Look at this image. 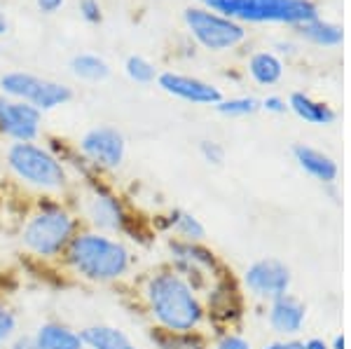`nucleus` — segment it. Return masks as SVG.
I'll list each match as a JSON object with an SVG mask.
<instances>
[{
	"label": "nucleus",
	"instance_id": "nucleus-1",
	"mask_svg": "<svg viewBox=\"0 0 351 349\" xmlns=\"http://www.w3.org/2000/svg\"><path fill=\"white\" fill-rule=\"evenodd\" d=\"M134 286L152 328L169 333H192L206 322L202 293L169 263L152 267L136 279Z\"/></svg>",
	"mask_w": 351,
	"mask_h": 349
},
{
	"label": "nucleus",
	"instance_id": "nucleus-2",
	"mask_svg": "<svg viewBox=\"0 0 351 349\" xmlns=\"http://www.w3.org/2000/svg\"><path fill=\"white\" fill-rule=\"evenodd\" d=\"M59 263L80 281L108 286L132 277L136 256L122 237L96 232L82 225Z\"/></svg>",
	"mask_w": 351,
	"mask_h": 349
},
{
	"label": "nucleus",
	"instance_id": "nucleus-3",
	"mask_svg": "<svg viewBox=\"0 0 351 349\" xmlns=\"http://www.w3.org/2000/svg\"><path fill=\"white\" fill-rule=\"evenodd\" d=\"M80 228V216L68 202L56 200V197H43L21 221L19 246L38 261L56 263L61 261Z\"/></svg>",
	"mask_w": 351,
	"mask_h": 349
},
{
	"label": "nucleus",
	"instance_id": "nucleus-4",
	"mask_svg": "<svg viewBox=\"0 0 351 349\" xmlns=\"http://www.w3.org/2000/svg\"><path fill=\"white\" fill-rule=\"evenodd\" d=\"M5 167L26 188L43 197H68L71 173L66 162L40 143H10L5 150Z\"/></svg>",
	"mask_w": 351,
	"mask_h": 349
},
{
	"label": "nucleus",
	"instance_id": "nucleus-5",
	"mask_svg": "<svg viewBox=\"0 0 351 349\" xmlns=\"http://www.w3.org/2000/svg\"><path fill=\"white\" fill-rule=\"evenodd\" d=\"M73 209L80 216L84 228L96 230V232L122 237V234L129 232V225H132V216H129L122 197L110 185L101 181L96 171L84 173V188L80 193V202Z\"/></svg>",
	"mask_w": 351,
	"mask_h": 349
},
{
	"label": "nucleus",
	"instance_id": "nucleus-6",
	"mask_svg": "<svg viewBox=\"0 0 351 349\" xmlns=\"http://www.w3.org/2000/svg\"><path fill=\"white\" fill-rule=\"evenodd\" d=\"M206 10L239 21H279V24H304L319 19L311 0H199Z\"/></svg>",
	"mask_w": 351,
	"mask_h": 349
},
{
	"label": "nucleus",
	"instance_id": "nucleus-7",
	"mask_svg": "<svg viewBox=\"0 0 351 349\" xmlns=\"http://www.w3.org/2000/svg\"><path fill=\"white\" fill-rule=\"evenodd\" d=\"M0 89H3L5 97L26 101L33 108L40 112L54 110L59 106H66L68 101H73V89L64 82H54L47 77H38L33 73H5L0 77Z\"/></svg>",
	"mask_w": 351,
	"mask_h": 349
},
{
	"label": "nucleus",
	"instance_id": "nucleus-8",
	"mask_svg": "<svg viewBox=\"0 0 351 349\" xmlns=\"http://www.w3.org/2000/svg\"><path fill=\"white\" fill-rule=\"evenodd\" d=\"M77 153L84 160V165L96 173L117 171L124 165L127 139L120 129L101 125L82 134V139L77 141Z\"/></svg>",
	"mask_w": 351,
	"mask_h": 349
},
{
	"label": "nucleus",
	"instance_id": "nucleus-9",
	"mask_svg": "<svg viewBox=\"0 0 351 349\" xmlns=\"http://www.w3.org/2000/svg\"><path fill=\"white\" fill-rule=\"evenodd\" d=\"M183 19L190 33L197 38V43L211 49V52L232 49L246 38V31H243L239 21L228 19V16L211 12L206 8H188L183 12Z\"/></svg>",
	"mask_w": 351,
	"mask_h": 349
},
{
	"label": "nucleus",
	"instance_id": "nucleus-10",
	"mask_svg": "<svg viewBox=\"0 0 351 349\" xmlns=\"http://www.w3.org/2000/svg\"><path fill=\"white\" fill-rule=\"evenodd\" d=\"M291 284H293L291 267L284 261L271 256L251 263L246 267V272H243V286H246V291L253 298H258V300L267 302V305L271 300H276V298L286 296L291 291Z\"/></svg>",
	"mask_w": 351,
	"mask_h": 349
},
{
	"label": "nucleus",
	"instance_id": "nucleus-11",
	"mask_svg": "<svg viewBox=\"0 0 351 349\" xmlns=\"http://www.w3.org/2000/svg\"><path fill=\"white\" fill-rule=\"evenodd\" d=\"M43 112L26 101L0 97V136L12 143H33L40 139Z\"/></svg>",
	"mask_w": 351,
	"mask_h": 349
},
{
	"label": "nucleus",
	"instance_id": "nucleus-12",
	"mask_svg": "<svg viewBox=\"0 0 351 349\" xmlns=\"http://www.w3.org/2000/svg\"><path fill=\"white\" fill-rule=\"evenodd\" d=\"M157 84L164 89L167 94H171L176 99L190 101V104H206V106H216L223 101L218 87L199 80V77H190V75H180V73H162L157 75Z\"/></svg>",
	"mask_w": 351,
	"mask_h": 349
},
{
	"label": "nucleus",
	"instance_id": "nucleus-13",
	"mask_svg": "<svg viewBox=\"0 0 351 349\" xmlns=\"http://www.w3.org/2000/svg\"><path fill=\"white\" fill-rule=\"evenodd\" d=\"M304 319H307V307H304V302L295 296L286 293L269 302L267 322H269V328L274 330L276 335L295 337L300 330H302Z\"/></svg>",
	"mask_w": 351,
	"mask_h": 349
},
{
	"label": "nucleus",
	"instance_id": "nucleus-14",
	"mask_svg": "<svg viewBox=\"0 0 351 349\" xmlns=\"http://www.w3.org/2000/svg\"><path fill=\"white\" fill-rule=\"evenodd\" d=\"M293 157H295V162L302 171H307L311 178H316V181H321L324 185H332L337 181L339 167L330 155L300 143V145H293Z\"/></svg>",
	"mask_w": 351,
	"mask_h": 349
},
{
	"label": "nucleus",
	"instance_id": "nucleus-15",
	"mask_svg": "<svg viewBox=\"0 0 351 349\" xmlns=\"http://www.w3.org/2000/svg\"><path fill=\"white\" fill-rule=\"evenodd\" d=\"M84 349H138L134 337L112 324H89L80 328Z\"/></svg>",
	"mask_w": 351,
	"mask_h": 349
},
{
	"label": "nucleus",
	"instance_id": "nucleus-16",
	"mask_svg": "<svg viewBox=\"0 0 351 349\" xmlns=\"http://www.w3.org/2000/svg\"><path fill=\"white\" fill-rule=\"evenodd\" d=\"M31 337L38 349H84L80 330L56 319L40 324Z\"/></svg>",
	"mask_w": 351,
	"mask_h": 349
},
{
	"label": "nucleus",
	"instance_id": "nucleus-17",
	"mask_svg": "<svg viewBox=\"0 0 351 349\" xmlns=\"http://www.w3.org/2000/svg\"><path fill=\"white\" fill-rule=\"evenodd\" d=\"M164 218V230L173 234V239L183 241H204L206 237V228L202 225L195 213L185 209H171Z\"/></svg>",
	"mask_w": 351,
	"mask_h": 349
},
{
	"label": "nucleus",
	"instance_id": "nucleus-18",
	"mask_svg": "<svg viewBox=\"0 0 351 349\" xmlns=\"http://www.w3.org/2000/svg\"><path fill=\"white\" fill-rule=\"evenodd\" d=\"M288 108L295 112L300 120L311 122V125H332L335 117H337V112L332 110L328 104L311 99L302 92L291 94V99H288Z\"/></svg>",
	"mask_w": 351,
	"mask_h": 349
},
{
	"label": "nucleus",
	"instance_id": "nucleus-19",
	"mask_svg": "<svg viewBox=\"0 0 351 349\" xmlns=\"http://www.w3.org/2000/svg\"><path fill=\"white\" fill-rule=\"evenodd\" d=\"M148 335L155 349H208L206 335H202L199 330H192V333H169V330L150 328Z\"/></svg>",
	"mask_w": 351,
	"mask_h": 349
},
{
	"label": "nucleus",
	"instance_id": "nucleus-20",
	"mask_svg": "<svg viewBox=\"0 0 351 349\" xmlns=\"http://www.w3.org/2000/svg\"><path fill=\"white\" fill-rule=\"evenodd\" d=\"M248 73L258 84H276L284 75V64L271 52H258L248 61Z\"/></svg>",
	"mask_w": 351,
	"mask_h": 349
},
{
	"label": "nucleus",
	"instance_id": "nucleus-21",
	"mask_svg": "<svg viewBox=\"0 0 351 349\" xmlns=\"http://www.w3.org/2000/svg\"><path fill=\"white\" fill-rule=\"evenodd\" d=\"M300 36L307 38V40L324 45V47H335V45H342L344 40V31L337 24H330V21H321V19H311L304 21V24L298 26Z\"/></svg>",
	"mask_w": 351,
	"mask_h": 349
},
{
	"label": "nucleus",
	"instance_id": "nucleus-22",
	"mask_svg": "<svg viewBox=\"0 0 351 349\" xmlns=\"http://www.w3.org/2000/svg\"><path fill=\"white\" fill-rule=\"evenodd\" d=\"M71 73L87 82H104L110 77V66L96 54H75L71 59Z\"/></svg>",
	"mask_w": 351,
	"mask_h": 349
},
{
	"label": "nucleus",
	"instance_id": "nucleus-23",
	"mask_svg": "<svg viewBox=\"0 0 351 349\" xmlns=\"http://www.w3.org/2000/svg\"><path fill=\"white\" fill-rule=\"evenodd\" d=\"M19 335V314L0 296V349H5Z\"/></svg>",
	"mask_w": 351,
	"mask_h": 349
},
{
	"label": "nucleus",
	"instance_id": "nucleus-24",
	"mask_svg": "<svg viewBox=\"0 0 351 349\" xmlns=\"http://www.w3.org/2000/svg\"><path fill=\"white\" fill-rule=\"evenodd\" d=\"M216 108L220 115L228 117H243V115H253L256 110H260V101L253 97H237V99H223L220 104H216Z\"/></svg>",
	"mask_w": 351,
	"mask_h": 349
},
{
	"label": "nucleus",
	"instance_id": "nucleus-25",
	"mask_svg": "<svg viewBox=\"0 0 351 349\" xmlns=\"http://www.w3.org/2000/svg\"><path fill=\"white\" fill-rule=\"evenodd\" d=\"M124 71H127V75L132 77L134 82H138V84H150V82H155V77H157L155 66H152L148 59L138 56V54L129 56L127 64H124Z\"/></svg>",
	"mask_w": 351,
	"mask_h": 349
},
{
	"label": "nucleus",
	"instance_id": "nucleus-26",
	"mask_svg": "<svg viewBox=\"0 0 351 349\" xmlns=\"http://www.w3.org/2000/svg\"><path fill=\"white\" fill-rule=\"evenodd\" d=\"M199 155L204 157V162L213 167H220L225 162V148L216 141H202L199 143Z\"/></svg>",
	"mask_w": 351,
	"mask_h": 349
},
{
	"label": "nucleus",
	"instance_id": "nucleus-27",
	"mask_svg": "<svg viewBox=\"0 0 351 349\" xmlns=\"http://www.w3.org/2000/svg\"><path fill=\"white\" fill-rule=\"evenodd\" d=\"M213 349H253V347H251V342L239 333H223L216 340Z\"/></svg>",
	"mask_w": 351,
	"mask_h": 349
},
{
	"label": "nucleus",
	"instance_id": "nucleus-28",
	"mask_svg": "<svg viewBox=\"0 0 351 349\" xmlns=\"http://www.w3.org/2000/svg\"><path fill=\"white\" fill-rule=\"evenodd\" d=\"M80 14L89 24H101V21H104V12H101L99 0H80Z\"/></svg>",
	"mask_w": 351,
	"mask_h": 349
},
{
	"label": "nucleus",
	"instance_id": "nucleus-29",
	"mask_svg": "<svg viewBox=\"0 0 351 349\" xmlns=\"http://www.w3.org/2000/svg\"><path fill=\"white\" fill-rule=\"evenodd\" d=\"M260 108H265L267 112H276V115H281V112L288 110V104L281 97H267L260 104Z\"/></svg>",
	"mask_w": 351,
	"mask_h": 349
},
{
	"label": "nucleus",
	"instance_id": "nucleus-30",
	"mask_svg": "<svg viewBox=\"0 0 351 349\" xmlns=\"http://www.w3.org/2000/svg\"><path fill=\"white\" fill-rule=\"evenodd\" d=\"M263 349H304L302 340H295V337H286V340H276L265 345Z\"/></svg>",
	"mask_w": 351,
	"mask_h": 349
},
{
	"label": "nucleus",
	"instance_id": "nucleus-31",
	"mask_svg": "<svg viewBox=\"0 0 351 349\" xmlns=\"http://www.w3.org/2000/svg\"><path fill=\"white\" fill-rule=\"evenodd\" d=\"M8 349H38V347H36V342H33V337H31V335H26V333L21 335V333H19V335H16L14 340L8 345Z\"/></svg>",
	"mask_w": 351,
	"mask_h": 349
},
{
	"label": "nucleus",
	"instance_id": "nucleus-32",
	"mask_svg": "<svg viewBox=\"0 0 351 349\" xmlns=\"http://www.w3.org/2000/svg\"><path fill=\"white\" fill-rule=\"evenodd\" d=\"M38 10H40L43 14H54L56 10H61V5H64V0H36Z\"/></svg>",
	"mask_w": 351,
	"mask_h": 349
},
{
	"label": "nucleus",
	"instance_id": "nucleus-33",
	"mask_svg": "<svg viewBox=\"0 0 351 349\" xmlns=\"http://www.w3.org/2000/svg\"><path fill=\"white\" fill-rule=\"evenodd\" d=\"M304 349H330V345L324 340V337H309V340L302 342Z\"/></svg>",
	"mask_w": 351,
	"mask_h": 349
},
{
	"label": "nucleus",
	"instance_id": "nucleus-34",
	"mask_svg": "<svg viewBox=\"0 0 351 349\" xmlns=\"http://www.w3.org/2000/svg\"><path fill=\"white\" fill-rule=\"evenodd\" d=\"M8 28H10V24H8V16H5L3 8H0V36H5V33H8Z\"/></svg>",
	"mask_w": 351,
	"mask_h": 349
},
{
	"label": "nucleus",
	"instance_id": "nucleus-35",
	"mask_svg": "<svg viewBox=\"0 0 351 349\" xmlns=\"http://www.w3.org/2000/svg\"><path fill=\"white\" fill-rule=\"evenodd\" d=\"M330 349H344V335H337L335 340H332Z\"/></svg>",
	"mask_w": 351,
	"mask_h": 349
}]
</instances>
